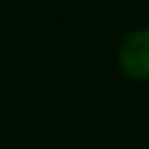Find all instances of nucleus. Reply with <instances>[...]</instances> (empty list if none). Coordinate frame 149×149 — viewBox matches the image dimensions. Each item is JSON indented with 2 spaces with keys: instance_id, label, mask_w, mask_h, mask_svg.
Here are the masks:
<instances>
[{
  "instance_id": "nucleus-1",
  "label": "nucleus",
  "mask_w": 149,
  "mask_h": 149,
  "mask_svg": "<svg viewBox=\"0 0 149 149\" xmlns=\"http://www.w3.org/2000/svg\"><path fill=\"white\" fill-rule=\"evenodd\" d=\"M119 64L135 80H149V25L130 31L119 44Z\"/></svg>"
}]
</instances>
